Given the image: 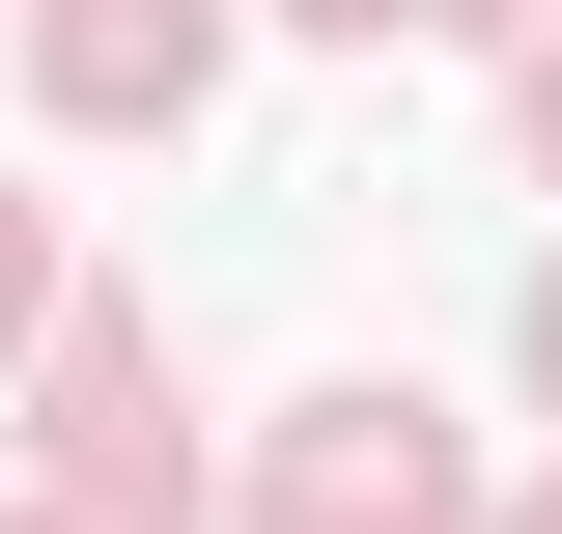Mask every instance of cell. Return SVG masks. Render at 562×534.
Returning a JSON list of instances; mask_svg holds the SVG:
<instances>
[{
  "label": "cell",
  "instance_id": "1",
  "mask_svg": "<svg viewBox=\"0 0 562 534\" xmlns=\"http://www.w3.org/2000/svg\"><path fill=\"white\" fill-rule=\"evenodd\" d=\"M225 85V0H57V113H198Z\"/></svg>",
  "mask_w": 562,
  "mask_h": 534
},
{
  "label": "cell",
  "instance_id": "2",
  "mask_svg": "<svg viewBox=\"0 0 562 534\" xmlns=\"http://www.w3.org/2000/svg\"><path fill=\"white\" fill-rule=\"evenodd\" d=\"M0 337H29V198H0Z\"/></svg>",
  "mask_w": 562,
  "mask_h": 534
},
{
  "label": "cell",
  "instance_id": "3",
  "mask_svg": "<svg viewBox=\"0 0 562 534\" xmlns=\"http://www.w3.org/2000/svg\"><path fill=\"white\" fill-rule=\"evenodd\" d=\"M535 169H562V29H535Z\"/></svg>",
  "mask_w": 562,
  "mask_h": 534
},
{
  "label": "cell",
  "instance_id": "4",
  "mask_svg": "<svg viewBox=\"0 0 562 534\" xmlns=\"http://www.w3.org/2000/svg\"><path fill=\"white\" fill-rule=\"evenodd\" d=\"M535 394H562V254H535Z\"/></svg>",
  "mask_w": 562,
  "mask_h": 534
},
{
  "label": "cell",
  "instance_id": "5",
  "mask_svg": "<svg viewBox=\"0 0 562 534\" xmlns=\"http://www.w3.org/2000/svg\"><path fill=\"white\" fill-rule=\"evenodd\" d=\"M310 29H394V0H310Z\"/></svg>",
  "mask_w": 562,
  "mask_h": 534
},
{
  "label": "cell",
  "instance_id": "6",
  "mask_svg": "<svg viewBox=\"0 0 562 534\" xmlns=\"http://www.w3.org/2000/svg\"><path fill=\"white\" fill-rule=\"evenodd\" d=\"M506 534H562V478H535V507H506Z\"/></svg>",
  "mask_w": 562,
  "mask_h": 534
},
{
  "label": "cell",
  "instance_id": "7",
  "mask_svg": "<svg viewBox=\"0 0 562 534\" xmlns=\"http://www.w3.org/2000/svg\"><path fill=\"white\" fill-rule=\"evenodd\" d=\"M479 29H535V0H479Z\"/></svg>",
  "mask_w": 562,
  "mask_h": 534
}]
</instances>
